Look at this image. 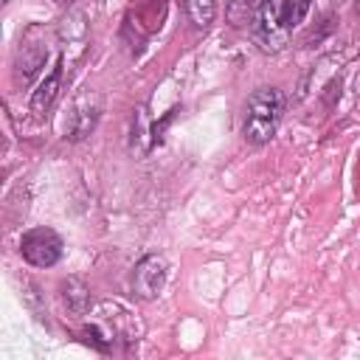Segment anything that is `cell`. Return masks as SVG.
Segmentation results:
<instances>
[{
	"mask_svg": "<svg viewBox=\"0 0 360 360\" xmlns=\"http://www.w3.org/2000/svg\"><path fill=\"white\" fill-rule=\"evenodd\" d=\"M357 96H360V79H357Z\"/></svg>",
	"mask_w": 360,
	"mask_h": 360,
	"instance_id": "4fadbf2b",
	"label": "cell"
},
{
	"mask_svg": "<svg viewBox=\"0 0 360 360\" xmlns=\"http://www.w3.org/2000/svg\"><path fill=\"white\" fill-rule=\"evenodd\" d=\"M53 3H59V6H68V3H73V0H53Z\"/></svg>",
	"mask_w": 360,
	"mask_h": 360,
	"instance_id": "8fae6325",
	"label": "cell"
},
{
	"mask_svg": "<svg viewBox=\"0 0 360 360\" xmlns=\"http://www.w3.org/2000/svg\"><path fill=\"white\" fill-rule=\"evenodd\" d=\"M284 118V93L278 87H256L245 101L242 135L253 146H264Z\"/></svg>",
	"mask_w": 360,
	"mask_h": 360,
	"instance_id": "6da1fadb",
	"label": "cell"
},
{
	"mask_svg": "<svg viewBox=\"0 0 360 360\" xmlns=\"http://www.w3.org/2000/svg\"><path fill=\"white\" fill-rule=\"evenodd\" d=\"M194 28H208L217 17V0H180Z\"/></svg>",
	"mask_w": 360,
	"mask_h": 360,
	"instance_id": "9c48e42d",
	"label": "cell"
},
{
	"mask_svg": "<svg viewBox=\"0 0 360 360\" xmlns=\"http://www.w3.org/2000/svg\"><path fill=\"white\" fill-rule=\"evenodd\" d=\"M354 8H357V14H360V0H354Z\"/></svg>",
	"mask_w": 360,
	"mask_h": 360,
	"instance_id": "7c38bea8",
	"label": "cell"
},
{
	"mask_svg": "<svg viewBox=\"0 0 360 360\" xmlns=\"http://www.w3.org/2000/svg\"><path fill=\"white\" fill-rule=\"evenodd\" d=\"M166 276H169L166 259L158 256V253H146L143 259H138V264L132 270V292L141 301H152V298L160 295V290L166 284Z\"/></svg>",
	"mask_w": 360,
	"mask_h": 360,
	"instance_id": "3957f363",
	"label": "cell"
},
{
	"mask_svg": "<svg viewBox=\"0 0 360 360\" xmlns=\"http://www.w3.org/2000/svg\"><path fill=\"white\" fill-rule=\"evenodd\" d=\"M20 253L31 267H53L62 259V239L53 228H31L20 239Z\"/></svg>",
	"mask_w": 360,
	"mask_h": 360,
	"instance_id": "7a4b0ae2",
	"label": "cell"
},
{
	"mask_svg": "<svg viewBox=\"0 0 360 360\" xmlns=\"http://www.w3.org/2000/svg\"><path fill=\"white\" fill-rule=\"evenodd\" d=\"M273 8L278 17V25L287 34H292V28L304 22V17L309 11V0H273Z\"/></svg>",
	"mask_w": 360,
	"mask_h": 360,
	"instance_id": "ba28073f",
	"label": "cell"
},
{
	"mask_svg": "<svg viewBox=\"0 0 360 360\" xmlns=\"http://www.w3.org/2000/svg\"><path fill=\"white\" fill-rule=\"evenodd\" d=\"M45 56H48V45L22 39L17 48V56H14V82L28 84L37 76V70L45 65Z\"/></svg>",
	"mask_w": 360,
	"mask_h": 360,
	"instance_id": "277c9868",
	"label": "cell"
},
{
	"mask_svg": "<svg viewBox=\"0 0 360 360\" xmlns=\"http://www.w3.org/2000/svg\"><path fill=\"white\" fill-rule=\"evenodd\" d=\"M59 295H62V304L68 307V312H73V315H84L90 309V301H93L87 284L76 276H68L59 281Z\"/></svg>",
	"mask_w": 360,
	"mask_h": 360,
	"instance_id": "8992f818",
	"label": "cell"
},
{
	"mask_svg": "<svg viewBox=\"0 0 360 360\" xmlns=\"http://www.w3.org/2000/svg\"><path fill=\"white\" fill-rule=\"evenodd\" d=\"M264 0H231L228 3V20L231 25H250L256 11L262 8Z\"/></svg>",
	"mask_w": 360,
	"mask_h": 360,
	"instance_id": "30bf717a",
	"label": "cell"
},
{
	"mask_svg": "<svg viewBox=\"0 0 360 360\" xmlns=\"http://www.w3.org/2000/svg\"><path fill=\"white\" fill-rule=\"evenodd\" d=\"M98 124V107H84V104H76V110L70 112V121H68V135L70 141H82L87 138Z\"/></svg>",
	"mask_w": 360,
	"mask_h": 360,
	"instance_id": "52a82bcc",
	"label": "cell"
},
{
	"mask_svg": "<svg viewBox=\"0 0 360 360\" xmlns=\"http://www.w3.org/2000/svg\"><path fill=\"white\" fill-rule=\"evenodd\" d=\"M59 84H62V59H56L53 70H51V73L39 82V87L31 93V112L45 115V112L51 110V104H53L56 93H59Z\"/></svg>",
	"mask_w": 360,
	"mask_h": 360,
	"instance_id": "5b68a950",
	"label": "cell"
}]
</instances>
